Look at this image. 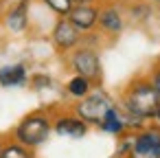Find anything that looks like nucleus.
Here are the masks:
<instances>
[{
  "mask_svg": "<svg viewBox=\"0 0 160 158\" xmlns=\"http://www.w3.org/2000/svg\"><path fill=\"white\" fill-rule=\"evenodd\" d=\"M127 108L136 116H156V112L160 110V92L156 90V86L140 84L127 94Z\"/></svg>",
  "mask_w": 160,
  "mask_h": 158,
  "instance_id": "obj_1",
  "label": "nucleus"
},
{
  "mask_svg": "<svg viewBox=\"0 0 160 158\" xmlns=\"http://www.w3.org/2000/svg\"><path fill=\"white\" fill-rule=\"evenodd\" d=\"M48 121L44 116H29L27 121H22V125L18 127V138L24 145H40L46 136H48Z\"/></svg>",
  "mask_w": 160,
  "mask_h": 158,
  "instance_id": "obj_2",
  "label": "nucleus"
},
{
  "mask_svg": "<svg viewBox=\"0 0 160 158\" xmlns=\"http://www.w3.org/2000/svg\"><path fill=\"white\" fill-rule=\"evenodd\" d=\"M110 110H112V105L103 94H92V97L83 99L79 103V108H77L79 116L83 121H92V123H99V125L103 123V119H105V114Z\"/></svg>",
  "mask_w": 160,
  "mask_h": 158,
  "instance_id": "obj_3",
  "label": "nucleus"
},
{
  "mask_svg": "<svg viewBox=\"0 0 160 158\" xmlns=\"http://www.w3.org/2000/svg\"><path fill=\"white\" fill-rule=\"evenodd\" d=\"M72 64H75V70L81 75V77H97L99 75V57L92 53V51H81V53H77L75 55V59H72Z\"/></svg>",
  "mask_w": 160,
  "mask_h": 158,
  "instance_id": "obj_4",
  "label": "nucleus"
},
{
  "mask_svg": "<svg viewBox=\"0 0 160 158\" xmlns=\"http://www.w3.org/2000/svg\"><path fill=\"white\" fill-rule=\"evenodd\" d=\"M77 40H79L77 27L70 20H62L57 24V29H55V42H57V46L59 48H70V46L77 44Z\"/></svg>",
  "mask_w": 160,
  "mask_h": 158,
  "instance_id": "obj_5",
  "label": "nucleus"
},
{
  "mask_svg": "<svg viewBox=\"0 0 160 158\" xmlns=\"http://www.w3.org/2000/svg\"><path fill=\"white\" fill-rule=\"evenodd\" d=\"M70 22L77 29H90L97 22V9H92L90 5H79L75 9H70Z\"/></svg>",
  "mask_w": 160,
  "mask_h": 158,
  "instance_id": "obj_6",
  "label": "nucleus"
},
{
  "mask_svg": "<svg viewBox=\"0 0 160 158\" xmlns=\"http://www.w3.org/2000/svg\"><path fill=\"white\" fill-rule=\"evenodd\" d=\"M55 130L62 136H83L86 134V123L77 121V119H64L55 125Z\"/></svg>",
  "mask_w": 160,
  "mask_h": 158,
  "instance_id": "obj_7",
  "label": "nucleus"
},
{
  "mask_svg": "<svg viewBox=\"0 0 160 158\" xmlns=\"http://www.w3.org/2000/svg\"><path fill=\"white\" fill-rule=\"evenodd\" d=\"M22 81H24V68L20 64L7 66V68L0 70V84H2V86H18Z\"/></svg>",
  "mask_w": 160,
  "mask_h": 158,
  "instance_id": "obj_8",
  "label": "nucleus"
},
{
  "mask_svg": "<svg viewBox=\"0 0 160 158\" xmlns=\"http://www.w3.org/2000/svg\"><path fill=\"white\" fill-rule=\"evenodd\" d=\"M24 24H27V3L18 5V7L11 11V16H9V27H11L13 31H22Z\"/></svg>",
  "mask_w": 160,
  "mask_h": 158,
  "instance_id": "obj_9",
  "label": "nucleus"
},
{
  "mask_svg": "<svg viewBox=\"0 0 160 158\" xmlns=\"http://www.w3.org/2000/svg\"><path fill=\"white\" fill-rule=\"evenodd\" d=\"M101 24H103V29H108V31H121V18H118V13L114 11V9H105L103 13H101Z\"/></svg>",
  "mask_w": 160,
  "mask_h": 158,
  "instance_id": "obj_10",
  "label": "nucleus"
},
{
  "mask_svg": "<svg viewBox=\"0 0 160 158\" xmlns=\"http://www.w3.org/2000/svg\"><path fill=\"white\" fill-rule=\"evenodd\" d=\"M101 127H103V130H108V132H121V130H123V121H121V116H118L114 110H110V112L105 114V119H103Z\"/></svg>",
  "mask_w": 160,
  "mask_h": 158,
  "instance_id": "obj_11",
  "label": "nucleus"
},
{
  "mask_svg": "<svg viewBox=\"0 0 160 158\" xmlns=\"http://www.w3.org/2000/svg\"><path fill=\"white\" fill-rule=\"evenodd\" d=\"M88 88H90V84H88V77H75L70 84H68V90H70V94H75V97H83L86 92H88Z\"/></svg>",
  "mask_w": 160,
  "mask_h": 158,
  "instance_id": "obj_12",
  "label": "nucleus"
},
{
  "mask_svg": "<svg viewBox=\"0 0 160 158\" xmlns=\"http://www.w3.org/2000/svg\"><path fill=\"white\" fill-rule=\"evenodd\" d=\"M72 3H75V0H46V5L51 9H55L57 13H70Z\"/></svg>",
  "mask_w": 160,
  "mask_h": 158,
  "instance_id": "obj_13",
  "label": "nucleus"
},
{
  "mask_svg": "<svg viewBox=\"0 0 160 158\" xmlns=\"http://www.w3.org/2000/svg\"><path fill=\"white\" fill-rule=\"evenodd\" d=\"M0 158H31V156L22 147H18V145H9L7 149L0 151Z\"/></svg>",
  "mask_w": 160,
  "mask_h": 158,
  "instance_id": "obj_14",
  "label": "nucleus"
},
{
  "mask_svg": "<svg viewBox=\"0 0 160 158\" xmlns=\"http://www.w3.org/2000/svg\"><path fill=\"white\" fill-rule=\"evenodd\" d=\"M129 158H160V151H156V149H147V147H134Z\"/></svg>",
  "mask_w": 160,
  "mask_h": 158,
  "instance_id": "obj_15",
  "label": "nucleus"
},
{
  "mask_svg": "<svg viewBox=\"0 0 160 158\" xmlns=\"http://www.w3.org/2000/svg\"><path fill=\"white\" fill-rule=\"evenodd\" d=\"M153 86H156V90L160 92V73H158V75L153 77Z\"/></svg>",
  "mask_w": 160,
  "mask_h": 158,
  "instance_id": "obj_16",
  "label": "nucleus"
},
{
  "mask_svg": "<svg viewBox=\"0 0 160 158\" xmlns=\"http://www.w3.org/2000/svg\"><path fill=\"white\" fill-rule=\"evenodd\" d=\"M75 3H79V5H88L90 0H75Z\"/></svg>",
  "mask_w": 160,
  "mask_h": 158,
  "instance_id": "obj_17",
  "label": "nucleus"
},
{
  "mask_svg": "<svg viewBox=\"0 0 160 158\" xmlns=\"http://www.w3.org/2000/svg\"><path fill=\"white\" fill-rule=\"evenodd\" d=\"M156 119H158V121H160V110H158V112H156Z\"/></svg>",
  "mask_w": 160,
  "mask_h": 158,
  "instance_id": "obj_18",
  "label": "nucleus"
},
{
  "mask_svg": "<svg viewBox=\"0 0 160 158\" xmlns=\"http://www.w3.org/2000/svg\"><path fill=\"white\" fill-rule=\"evenodd\" d=\"M156 3H160V0H156Z\"/></svg>",
  "mask_w": 160,
  "mask_h": 158,
  "instance_id": "obj_19",
  "label": "nucleus"
}]
</instances>
